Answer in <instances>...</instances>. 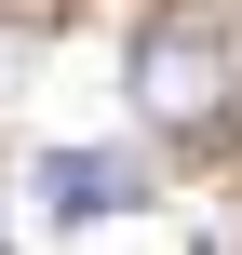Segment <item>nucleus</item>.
Here are the masks:
<instances>
[{"mask_svg":"<svg viewBox=\"0 0 242 255\" xmlns=\"http://www.w3.org/2000/svg\"><path fill=\"white\" fill-rule=\"evenodd\" d=\"M40 215L54 229H108V215H135L148 202V161H121V148H40Z\"/></svg>","mask_w":242,"mask_h":255,"instance_id":"obj_2","label":"nucleus"},{"mask_svg":"<svg viewBox=\"0 0 242 255\" xmlns=\"http://www.w3.org/2000/svg\"><path fill=\"white\" fill-rule=\"evenodd\" d=\"M242 94V54L229 27H202V13H162V27H135V108L162 121V134H216Z\"/></svg>","mask_w":242,"mask_h":255,"instance_id":"obj_1","label":"nucleus"}]
</instances>
